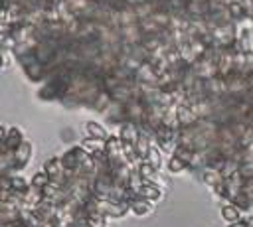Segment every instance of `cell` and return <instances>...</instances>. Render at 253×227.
<instances>
[{"instance_id":"obj_1","label":"cell","mask_w":253,"mask_h":227,"mask_svg":"<svg viewBox=\"0 0 253 227\" xmlns=\"http://www.w3.org/2000/svg\"><path fill=\"white\" fill-rule=\"evenodd\" d=\"M221 217L227 223H235V221H241L243 219V211L235 203H229V205H223L221 207Z\"/></svg>"},{"instance_id":"obj_2","label":"cell","mask_w":253,"mask_h":227,"mask_svg":"<svg viewBox=\"0 0 253 227\" xmlns=\"http://www.w3.org/2000/svg\"><path fill=\"white\" fill-rule=\"evenodd\" d=\"M87 132H89V134H93V136H97L99 140H105V138H107L105 128H103V126H99L97 122H87Z\"/></svg>"},{"instance_id":"obj_3","label":"cell","mask_w":253,"mask_h":227,"mask_svg":"<svg viewBox=\"0 0 253 227\" xmlns=\"http://www.w3.org/2000/svg\"><path fill=\"white\" fill-rule=\"evenodd\" d=\"M170 168H172V170H176V172H180V168H182V162H180L178 158H172V160H170Z\"/></svg>"},{"instance_id":"obj_4","label":"cell","mask_w":253,"mask_h":227,"mask_svg":"<svg viewBox=\"0 0 253 227\" xmlns=\"http://www.w3.org/2000/svg\"><path fill=\"white\" fill-rule=\"evenodd\" d=\"M245 6H247V12H253V0H245Z\"/></svg>"},{"instance_id":"obj_5","label":"cell","mask_w":253,"mask_h":227,"mask_svg":"<svg viewBox=\"0 0 253 227\" xmlns=\"http://www.w3.org/2000/svg\"><path fill=\"white\" fill-rule=\"evenodd\" d=\"M249 20H251V24H253V12H249Z\"/></svg>"},{"instance_id":"obj_6","label":"cell","mask_w":253,"mask_h":227,"mask_svg":"<svg viewBox=\"0 0 253 227\" xmlns=\"http://www.w3.org/2000/svg\"><path fill=\"white\" fill-rule=\"evenodd\" d=\"M0 59H2V57H0ZM0 67H2V61H0Z\"/></svg>"}]
</instances>
